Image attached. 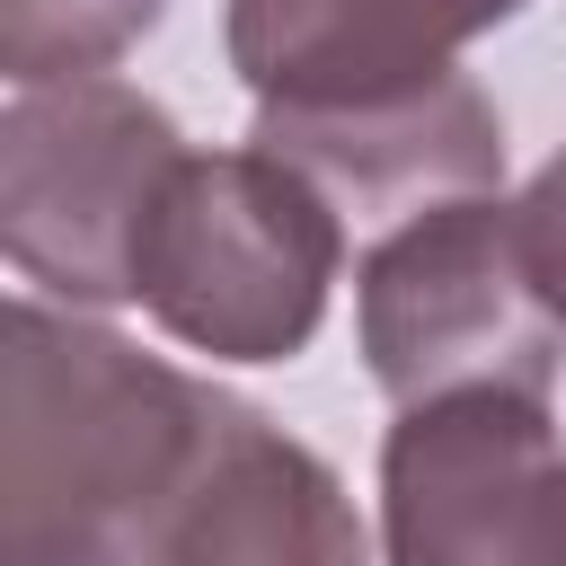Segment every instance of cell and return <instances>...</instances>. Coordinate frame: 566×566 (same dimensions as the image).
Returning <instances> with one entry per match:
<instances>
[{
  "label": "cell",
  "mask_w": 566,
  "mask_h": 566,
  "mask_svg": "<svg viewBox=\"0 0 566 566\" xmlns=\"http://www.w3.org/2000/svg\"><path fill=\"white\" fill-rule=\"evenodd\" d=\"M248 398L88 310H0V566H142Z\"/></svg>",
  "instance_id": "1"
},
{
  "label": "cell",
  "mask_w": 566,
  "mask_h": 566,
  "mask_svg": "<svg viewBox=\"0 0 566 566\" xmlns=\"http://www.w3.org/2000/svg\"><path fill=\"white\" fill-rule=\"evenodd\" d=\"M345 274V212L274 150H186L150 203L133 301L212 363L310 354Z\"/></svg>",
  "instance_id": "2"
},
{
  "label": "cell",
  "mask_w": 566,
  "mask_h": 566,
  "mask_svg": "<svg viewBox=\"0 0 566 566\" xmlns=\"http://www.w3.org/2000/svg\"><path fill=\"white\" fill-rule=\"evenodd\" d=\"M354 345L389 407L460 389L548 398L566 371V327L531 283L504 195H451L389 221L354 265Z\"/></svg>",
  "instance_id": "3"
},
{
  "label": "cell",
  "mask_w": 566,
  "mask_h": 566,
  "mask_svg": "<svg viewBox=\"0 0 566 566\" xmlns=\"http://www.w3.org/2000/svg\"><path fill=\"white\" fill-rule=\"evenodd\" d=\"M177 159H186L177 115L115 71L9 88V115H0V248H9L18 283L53 310H88V318L124 310L150 203H159Z\"/></svg>",
  "instance_id": "4"
},
{
  "label": "cell",
  "mask_w": 566,
  "mask_h": 566,
  "mask_svg": "<svg viewBox=\"0 0 566 566\" xmlns=\"http://www.w3.org/2000/svg\"><path fill=\"white\" fill-rule=\"evenodd\" d=\"M380 566H566L548 398L460 389L380 433Z\"/></svg>",
  "instance_id": "5"
},
{
  "label": "cell",
  "mask_w": 566,
  "mask_h": 566,
  "mask_svg": "<svg viewBox=\"0 0 566 566\" xmlns=\"http://www.w3.org/2000/svg\"><path fill=\"white\" fill-rule=\"evenodd\" d=\"M531 0H230L221 44L256 115H354L460 80V53Z\"/></svg>",
  "instance_id": "6"
},
{
  "label": "cell",
  "mask_w": 566,
  "mask_h": 566,
  "mask_svg": "<svg viewBox=\"0 0 566 566\" xmlns=\"http://www.w3.org/2000/svg\"><path fill=\"white\" fill-rule=\"evenodd\" d=\"M248 142L292 159L336 212H398V221L451 195H495L504 177V115L469 71L354 115H256Z\"/></svg>",
  "instance_id": "7"
},
{
  "label": "cell",
  "mask_w": 566,
  "mask_h": 566,
  "mask_svg": "<svg viewBox=\"0 0 566 566\" xmlns=\"http://www.w3.org/2000/svg\"><path fill=\"white\" fill-rule=\"evenodd\" d=\"M142 566H371V539L345 478L248 407Z\"/></svg>",
  "instance_id": "8"
},
{
  "label": "cell",
  "mask_w": 566,
  "mask_h": 566,
  "mask_svg": "<svg viewBox=\"0 0 566 566\" xmlns=\"http://www.w3.org/2000/svg\"><path fill=\"white\" fill-rule=\"evenodd\" d=\"M159 18H168V0H0V71H9V88L97 80Z\"/></svg>",
  "instance_id": "9"
},
{
  "label": "cell",
  "mask_w": 566,
  "mask_h": 566,
  "mask_svg": "<svg viewBox=\"0 0 566 566\" xmlns=\"http://www.w3.org/2000/svg\"><path fill=\"white\" fill-rule=\"evenodd\" d=\"M513 221H522V256H531V283H539V301L557 310V327H566V150L522 186V203H513Z\"/></svg>",
  "instance_id": "10"
}]
</instances>
